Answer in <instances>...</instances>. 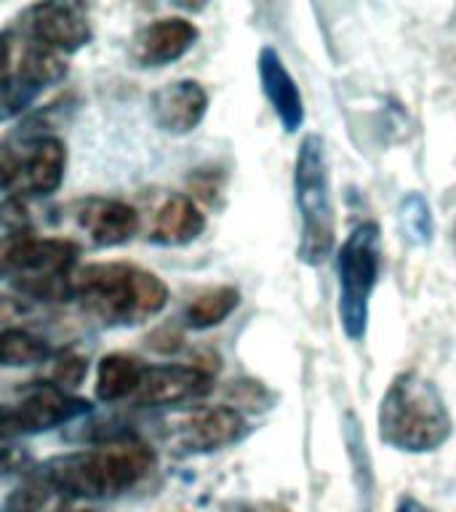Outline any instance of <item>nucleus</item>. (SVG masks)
I'll return each instance as SVG.
<instances>
[{"label": "nucleus", "mask_w": 456, "mask_h": 512, "mask_svg": "<svg viewBox=\"0 0 456 512\" xmlns=\"http://www.w3.org/2000/svg\"><path fill=\"white\" fill-rule=\"evenodd\" d=\"M155 462V451L134 435H128L94 448L51 456L32 472L54 488L67 504L107 502L139 486L155 470Z\"/></svg>", "instance_id": "nucleus-1"}, {"label": "nucleus", "mask_w": 456, "mask_h": 512, "mask_svg": "<svg viewBox=\"0 0 456 512\" xmlns=\"http://www.w3.org/2000/svg\"><path fill=\"white\" fill-rule=\"evenodd\" d=\"M70 302L107 328H134L160 315L168 304V286L136 264L99 262L70 272Z\"/></svg>", "instance_id": "nucleus-2"}, {"label": "nucleus", "mask_w": 456, "mask_h": 512, "mask_svg": "<svg viewBox=\"0 0 456 512\" xmlns=\"http://www.w3.org/2000/svg\"><path fill=\"white\" fill-rule=\"evenodd\" d=\"M379 438L403 454H432L454 435V419L438 384L419 371H403L379 403Z\"/></svg>", "instance_id": "nucleus-3"}, {"label": "nucleus", "mask_w": 456, "mask_h": 512, "mask_svg": "<svg viewBox=\"0 0 456 512\" xmlns=\"http://www.w3.org/2000/svg\"><path fill=\"white\" fill-rule=\"evenodd\" d=\"M294 192L296 208H299L296 256L307 267H318L331 256L336 240L328 152L320 134H307L299 144L294 166Z\"/></svg>", "instance_id": "nucleus-4"}, {"label": "nucleus", "mask_w": 456, "mask_h": 512, "mask_svg": "<svg viewBox=\"0 0 456 512\" xmlns=\"http://www.w3.org/2000/svg\"><path fill=\"white\" fill-rule=\"evenodd\" d=\"M64 78V56L27 40L14 24L0 32V123L22 118L43 91Z\"/></svg>", "instance_id": "nucleus-5"}, {"label": "nucleus", "mask_w": 456, "mask_h": 512, "mask_svg": "<svg viewBox=\"0 0 456 512\" xmlns=\"http://www.w3.org/2000/svg\"><path fill=\"white\" fill-rule=\"evenodd\" d=\"M382 267V230L376 222L352 227L336 256L339 275V323L350 342H360L368 331L371 296Z\"/></svg>", "instance_id": "nucleus-6"}, {"label": "nucleus", "mask_w": 456, "mask_h": 512, "mask_svg": "<svg viewBox=\"0 0 456 512\" xmlns=\"http://www.w3.org/2000/svg\"><path fill=\"white\" fill-rule=\"evenodd\" d=\"M88 411H91V400L56 390L48 382L38 384L22 400L0 403V446L70 424L86 416Z\"/></svg>", "instance_id": "nucleus-7"}, {"label": "nucleus", "mask_w": 456, "mask_h": 512, "mask_svg": "<svg viewBox=\"0 0 456 512\" xmlns=\"http://www.w3.org/2000/svg\"><path fill=\"white\" fill-rule=\"evenodd\" d=\"M80 246L67 238H43L35 232L0 238V275L19 283L62 278L75 270Z\"/></svg>", "instance_id": "nucleus-8"}, {"label": "nucleus", "mask_w": 456, "mask_h": 512, "mask_svg": "<svg viewBox=\"0 0 456 512\" xmlns=\"http://www.w3.org/2000/svg\"><path fill=\"white\" fill-rule=\"evenodd\" d=\"M14 27L24 38L38 43L51 54H78L94 40V27L80 3H32L16 16Z\"/></svg>", "instance_id": "nucleus-9"}, {"label": "nucleus", "mask_w": 456, "mask_h": 512, "mask_svg": "<svg viewBox=\"0 0 456 512\" xmlns=\"http://www.w3.org/2000/svg\"><path fill=\"white\" fill-rule=\"evenodd\" d=\"M248 435L246 416L232 406H200L176 419L166 432L171 451L182 456L214 454Z\"/></svg>", "instance_id": "nucleus-10"}, {"label": "nucleus", "mask_w": 456, "mask_h": 512, "mask_svg": "<svg viewBox=\"0 0 456 512\" xmlns=\"http://www.w3.org/2000/svg\"><path fill=\"white\" fill-rule=\"evenodd\" d=\"M214 390V374L206 368L184 366V363H168V366H147L131 403L136 408H166L182 406L200 400Z\"/></svg>", "instance_id": "nucleus-11"}, {"label": "nucleus", "mask_w": 456, "mask_h": 512, "mask_svg": "<svg viewBox=\"0 0 456 512\" xmlns=\"http://www.w3.org/2000/svg\"><path fill=\"white\" fill-rule=\"evenodd\" d=\"M198 38V27L190 19L166 16V19H155V22L144 24L142 30L136 32L134 40H131V48H128V56H131V62L136 67L155 70V67L179 62L187 51H192Z\"/></svg>", "instance_id": "nucleus-12"}, {"label": "nucleus", "mask_w": 456, "mask_h": 512, "mask_svg": "<svg viewBox=\"0 0 456 512\" xmlns=\"http://www.w3.org/2000/svg\"><path fill=\"white\" fill-rule=\"evenodd\" d=\"M19 136V134H16ZM24 144L22 176L16 184V198H48L64 182L67 171V147L59 136H19Z\"/></svg>", "instance_id": "nucleus-13"}, {"label": "nucleus", "mask_w": 456, "mask_h": 512, "mask_svg": "<svg viewBox=\"0 0 456 512\" xmlns=\"http://www.w3.org/2000/svg\"><path fill=\"white\" fill-rule=\"evenodd\" d=\"M75 224L94 248H118L142 227L139 211L123 200L86 198L75 206Z\"/></svg>", "instance_id": "nucleus-14"}, {"label": "nucleus", "mask_w": 456, "mask_h": 512, "mask_svg": "<svg viewBox=\"0 0 456 512\" xmlns=\"http://www.w3.org/2000/svg\"><path fill=\"white\" fill-rule=\"evenodd\" d=\"M206 112L208 94L198 80H174L150 96V118L163 134H192L203 123Z\"/></svg>", "instance_id": "nucleus-15"}, {"label": "nucleus", "mask_w": 456, "mask_h": 512, "mask_svg": "<svg viewBox=\"0 0 456 512\" xmlns=\"http://www.w3.org/2000/svg\"><path fill=\"white\" fill-rule=\"evenodd\" d=\"M256 70H259V83H262L264 99L270 102L275 118L286 134H296L304 123V102L302 91L296 86L294 75L288 72L286 62L272 46H264L256 59Z\"/></svg>", "instance_id": "nucleus-16"}, {"label": "nucleus", "mask_w": 456, "mask_h": 512, "mask_svg": "<svg viewBox=\"0 0 456 512\" xmlns=\"http://www.w3.org/2000/svg\"><path fill=\"white\" fill-rule=\"evenodd\" d=\"M206 230V214L190 195H168L152 216L150 243L166 248L190 246Z\"/></svg>", "instance_id": "nucleus-17"}, {"label": "nucleus", "mask_w": 456, "mask_h": 512, "mask_svg": "<svg viewBox=\"0 0 456 512\" xmlns=\"http://www.w3.org/2000/svg\"><path fill=\"white\" fill-rule=\"evenodd\" d=\"M144 363L136 355L112 352L99 360L96 368V400L102 403H120L131 400L144 376Z\"/></svg>", "instance_id": "nucleus-18"}, {"label": "nucleus", "mask_w": 456, "mask_h": 512, "mask_svg": "<svg viewBox=\"0 0 456 512\" xmlns=\"http://www.w3.org/2000/svg\"><path fill=\"white\" fill-rule=\"evenodd\" d=\"M240 291L232 286H214L200 291L187 307H184L182 318L184 326L192 331H208V328L219 326L230 318L232 312L238 310Z\"/></svg>", "instance_id": "nucleus-19"}, {"label": "nucleus", "mask_w": 456, "mask_h": 512, "mask_svg": "<svg viewBox=\"0 0 456 512\" xmlns=\"http://www.w3.org/2000/svg\"><path fill=\"white\" fill-rule=\"evenodd\" d=\"M51 358H54V350L46 339L24 328H0V368L38 366Z\"/></svg>", "instance_id": "nucleus-20"}, {"label": "nucleus", "mask_w": 456, "mask_h": 512, "mask_svg": "<svg viewBox=\"0 0 456 512\" xmlns=\"http://www.w3.org/2000/svg\"><path fill=\"white\" fill-rule=\"evenodd\" d=\"M398 227L411 246H430L435 216L422 192H406L398 203Z\"/></svg>", "instance_id": "nucleus-21"}, {"label": "nucleus", "mask_w": 456, "mask_h": 512, "mask_svg": "<svg viewBox=\"0 0 456 512\" xmlns=\"http://www.w3.org/2000/svg\"><path fill=\"white\" fill-rule=\"evenodd\" d=\"M344 435H347V446H350L352 470H355V483H358L360 494V510H368V499L374 491V475H371V462H368L366 440H363V430L355 414L344 416Z\"/></svg>", "instance_id": "nucleus-22"}, {"label": "nucleus", "mask_w": 456, "mask_h": 512, "mask_svg": "<svg viewBox=\"0 0 456 512\" xmlns=\"http://www.w3.org/2000/svg\"><path fill=\"white\" fill-rule=\"evenodd\" d=\"M88 374V360L78 352H62L54 363V371H51V382L56 390L70 392L75 387H80V382L86 379Z\"/></svg>", "instance_id": "nucleus-23"}, {"label": "nucleus", "mask_w": 456, "mask_h": 512, "mask_svg": "<svg viewBox=\"0 0 456 512\" xmlns=\"http://www.w3.org/2000/svg\"><path fill=\"white\" fill-rule=\"evenodd\" d=\"M22 160L24 144L19 136L11 142H0V192L14 195L19 176H22Z\"/></svg>", "instance_id": "nucleus-24"}, {"label": "nucleus", "mask_w": 456, "mask_h": 512, "mask_svg": "<svg viewBox=\"0 0 456 512\" xmlns=\"http://www.w3.org/2000/svg\"><path fill=\"white\" fill-rule=\"evenodd\" d=\"M0 227L6 230V235L32 232L30 200L16 198V195H6V198L0 200Z\"/></svg>", "instance_id": "nucleus-25"}, {"label": "nucleus", "mask_w": 456, "mask_h": 512, "mask_svg": "<svg viewBox=\"0 0 456 512\" xmlns=\"http://www.w3.org/2000/svg\"><path fill=\"white\" fill-rule=\"evenodd\" d=\"M35 310V302L22 294H0V328H14L11 323L27 318Z\"/></svg>", "instance_id": "nucleus-26"}, {"label": "nucleus", "mask_w": 456, "mask_h": 512, "mask_svg": "<svg viewBox=\"0 0 456 512\" xmlns=\"http://www.w3.org/2000/svg\"><path fill=\"white\" fill-rule=\"evenodd\" d=\"M184 344V336L176 331V328H158V331H152L150 336H147V347L155 352H160V355H171V352H176L179 347Z\"/></svg>", "instance_id": "nucleus-27"}, {"label": "nucleus", "mask_w": 456, "mask_h": 512, "mask_svg": "<svg viewBox=\"0 0 456 512\" xmlns=\"http://www.w3.org/2000/svg\"><path fill=\"white\" fill-rule=\"evenodd\" d=\"M30 464V454L24 451V448L16 446H0V478H8V475H14V472H22L24 467Z\"/></svg>", "instance_id": "nucleus-28"}, {"label": "nucleus", "mask_w": 456, "mask_h": 512, "mask_svg": "<svg viewBox=\"0 0 456 512\" xmlns=\"http://www.w3.org/2000/svg\"><path fill=\"white\" fill-rule=\"evenodd\" d=\"M395 512H430L427 510V507H424L422 502H419V499H416V496H400V502H398V507H395Z\"/></svg>", "instance_id": "nucleus-29"}, {"label": "nucleus", "mask_w": 456, "mask_h": 512, "mask_svg": "<svg viewBox=\"0 0 456 512\" xmlns=\"http://www.w3.org/2000/svg\"><path fill=\"white\" fill-rule=\"evenodd\" d=\"M267 512H288V510L283 507V504H270V507H267Z\"/></svg>", "instance_id": "nucleus-30"}, {"label": "nucleus", "mask_w": 456, "mask_h": 512, "mask_svg": "<svg viewBox=\"0 0 456 512\" xmlns=\"http://www.w3.org/2000/svg\"><path fill=\"white\" fill-rule=\"evenodd\" d=\"M70 512H96V510H70Z\"/></svg>", "instance_id": "nucleus-31"}]
</instances>
